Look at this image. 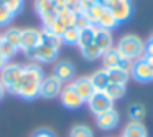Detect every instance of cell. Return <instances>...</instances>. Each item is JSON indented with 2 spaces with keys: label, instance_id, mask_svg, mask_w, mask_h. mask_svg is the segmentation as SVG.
Returning a JSON list of instances; mask_svg holds the SVG:
<instances>
[{
  "label": "cell",
  "instance_id": "836d02e7",
  "mask_svg": "<svg viewBox=\"0 0 153 137\" xmlns=\"http://www.w3.org/2000/svg\"><path fill=\"white\" fill-rule=\"evenodd\" d=\"M94 5H96V2H94V0H81V13L87 12L91 7H94Z\"/></svg>",
  "mask_w": 153,
  "mask_h": 137
},
{
  "label": "cell",
  "instance_id": "6da1fadb",
  "mask_svg": "<svg viewBox=\"0 0 153 137\" xmlns=\"http://www.w3.org/2000/svg\"><path fill=\"white\" fill-rule=\"evenodd\" d=\"M45 79L43 70L38 64H28L23 66V73H22L20 79L15 84H12L7 91H10L12 94L23 97V99H35L40 96L41 89V81Z\"/></svg>",
  "mask_w": 153,
  "mask_h": 137
},
{
  "label": "cell",
  "instance_id": "277c9868",
  "mask_svg": "<svg viewBox=\"0 0 153 137\" xmlns=\"http://www.w3.org/2000/svg\"><path fill=\"white\" fill-rule=\"evenodd\" d=\"M87 106H89L91 112L99 116V114L105 112V111H109V109H114V101L110 99L104 91H96V93L89 97Z\"/></svg>",
  "mask_w": 153,
  "mask_h": 137
},
{
  "label": "cell",
  "instance_id": "2e32d148",
  "mask_svg": "<svg viewBox=\"0 0 153 137\" xmlns=\"http://www.w3.org/2000/svg\"><path fill=\"white\" fill-rule=\"evenodd\" d=\"M94 45L99 48L100 53H105V51L112 50L114 48V40H112V33L109 30H104V28L97 27L96 30V37H94Z\"/></svg>",
  "mask_w": 153,
  "mask_h": 137
},
{
  "label": "cell",
  "instance_id": "ab89813d",
  "mask_svg": "<svg viewBox=\"0 0 153 137\" xmlns=\"http://www.w3.org/2000/svg\"><path fill=\"white\" fill-rule=\"evenodd\" d=\"M0 43H2V35H0Z\"/></svg>",
  "mask_w": 153,
  "mask_h": 137
},
{
  "label": "cell",
  "instance_id": "9c48e42d",
  "mask_svg": "<svg viewBox=\"0 0 153 137\" xmlns=\"http://www.w3.org/2000/svg\"><path fill=\"white\" fill-rule=\"evenodd\" d=\"M102 66L104 70H112V68H123V70L130 71V66H132V63L130 61H125L122 56L119 55V51L115 50V48H112V50L105 51V53L102 55Z\"/></svg>",
  "mask_w": 153,
  "mask_h": 137
},
{
  "label": "cell",
  "instance_id": "484cf974",
  "mask_svg": "<svg viewBox=\"0 0 153 137\" xmlns=\"http://www.w3.org/2000/svg\"><path fill=\"white\" fill-rule=\"evenodd\" d=\"M81 55H82V58L87 60V61H96V60H99V58H102V53H100L99 48H97L94 43L81 48Z\"/></svg>",
  "mask_w": 153,
  "mask_h": 137
},
{
  "label": "cell",
  "instance_id": "f1b7e54d",
  "mask_svg": "<svg viewBox=\"0 0 153 137\" xmlns=\"http://www.w3.org/2000/svg\"><path fill=\"white\" fill-rule=\"evenodd\" d=\"M146 111H145V106H142V104H132V106L128 107V116L132 121H138V122H142V119L145 117Z\"/></svg>",
  "mask_w": 153,
  "mask_h": 137
},
{
  "label": "cell",
  "instance_id": "f546056e",
  "mask_svg": "<svg viewBox=\"0 0 153 137\" xmlns=\"http://www.w3.org/2000/svg\"><path fill=\"white\" fill-rule=\"evenodd\" d=\"M17 48H13L12 45H8L7 41H4V38H2V43H0V55L5 58V60H10V58H13L15 55H17Z\"/></svg>",
  "mask_w": 153,
  "mask_h": 137
},
{
  "label": "cell",
  "instance_id": "cb8c5ba5",
  "mask_svg": "<svg viewBox=\"0 0 153 137\" xmlns=\"http://www.w3.org/2000/svg\"><path fill=\"white\" fill-rule=\"evenodd\" d=\"M41 43L48 45V46L54 48V50H59V46L63 45V41H61L59 37H56V35H53L51 31H48V30L43 28V30H41Z\"/></svg>",
  "mask_w": 153,
  "mask_h": 137
},
{
  "label": "cell",
  "instance_id": "3957f363",
  "mask_svg": "<svg viewBox=\"0 0 153 137\" xmlns=\"http://www.w3.org/2000/svg\"><path fill=\"white\" fill-rule=\"evenodd\" d=\"M35 10L43 22V28H50L58 18L53 0H35Z\"/></svg>",
  "mask_w": 153,
  "mask_h": 137
},
{
  "label": "cell",
  "instance_id": "83f0119b",
  "mask_svg": "<svg viewBox=\"0 0 153 137\" xmlns=\"http://www.w3.org/2000/svg\"><path fill=\"white\" fill-rule=\"evenodd\" d=\"M102 10H104V7L102 5H99V4H96L94 7H91L87 12H84V17L89 20V23L91 25H96L97 23V20H99V17H100V13H102Z\"/></svg>",
  "mask_w": 153,
  "mask_h": 137
},
{
  "label": "cell",
  "instance_id": "8fae6325",
  "mask_svg": "<svg viewBox=\"0 0 153 137\" xmlns=\"http://www.w3.org/2000/svg\"><path fill=\"white\" fill-rule=\"evenodd\" d=\"M59 97H61V104H63L64 107H68V109H79L84 104L82 97L74 91V88L71 86V83L68 84V86H63V91H61Z\"/></svg>",
  "mask_w": 153,
  "mask_h": 137
},
{
  "label": "cell",
  "instance_id": "44dd1931",
  "mask_svg": "<svg viewBox=\"0 0 153 137\" xmlns=\"http://www.w3.org/2000/svg\"><path fill=\"white\" fill-rule=\"evenodd\" d=\"M97 27L99 28H104V30H112V28H115L117 25V22H115V18H114V15L110 13L109 10H107V8H104L102 10V13H100V17H99V20H97Z\"/></svg>",
  "mask_w": 153,
  "mask_h": 137
},
{
  "label": "cell",
  "instance_id": "30bf717a",
  "mask_svg": "<svg viewBox=\"0 0 153 137\" xmlns=\"http://www.w3.org/2000/svg\"><path fill=\"white\" fill-rule=\"evenodd\" d=\"M130 74L138 83H148V81H152V70H150V64L146 63L145 58H140V60L133 61L132 66H130Z\"/></svg>",
  "mask_w": 153,
  "mask_h": 137
},
{
  "label": "cell",
  "instance_id": "4316f807",
  "mask_svg": "<svg viewBox=\"0 0 153 137\" xmlns=\"http://www.w3.org/2000/svg\"><path fill=\"white\" fill-rule=\"evenodd\" d=\"M69 137H94V132L87 124H76L71 127Z\"/></svg>",
  "mask_w": 153,
  "mask_h": 137
},
{
  "label": "cell",
  "instance_id": "8992f818",
  "mask_svg": "<svg viewBox=\"0 0 153 137\" xmlns=\"http://www.w3.org/2000/svg\"><path fill=\"white\" fill-rule=\"evenodd\" d=\"M22 73H23V66L17 63H7L4 66V70L0 71V83L4 84L5 89L15 84L18 79H20Z\"/></svg>",
  "mask_w": 153,
  "mask_h": 137
},
{
  "label": "cell",
  "instance_id": "ffe728a7",
  "mask_svg": "<svg viewBox=\"0 0 153 137\" xmlns=\"http://www.w3.org/2000/svg\"><path fill=\"white\" fill-rule=\"evenodd\" d=\"M2 38H4V41H7V43L12 45L13 48L20 50V40H22V30L20 28H15V27L7 28V30L4 31V35H2Z\"/></svg>",
  "mask_w": 153,
  "mask_h": 137
},
{
  "label": "cell",
  "instance_id": "ac0fdd59",
  "mask_svg": "<svg viewBox=\"0 0 153 137\" xmlns=\"http://www.w3.org/2000/svg\"><path fill=\"white\" fill-rule=\"evenodd\" d=\"M105 71H107V76H109V83L127 86V81L130 78V71L123 70V68H112V70H105Z\"/></svg>",
  "mask_w": 153,
  "mask_h": 137
},
{
  "label": "cell",
  "instance_id": "4dcf8cb0",
  "mask_svg": "<svg viewBox=\"0 0 153 137\" xmlns=\"http://www.w3.org/2000/svg\"><path fill=\"white\" fill-rule=\"evenodd\" d=\"M13 18V15L8 12V8L5 7V4L0 0V27H4V25H8Z\"/></svg>",
  "mask_w": 153,
  "mask_h": 137
},
{
  "label": "cell",
  "instance_id": "d6986e66",
  "mask_svg": "<svg viewBox=\"0 0 153 137\" xmlns=\"http://www.w3.org/2000/svg\"><path fill=\"white\" fill-rule=\"evenodd\" d=\"M89 79H91V83H92V86H94V89L96 91H105V88L109 86V76H107V71L104 70H97V71H94L92 74L89 76Z\"/></svg>",
  "mask_w": 153,
  "mask_h": 137
},
{
  "label": "cell",
  "instance_id": "e575fe53",
  "mask_svg": "<svg viewBox=\"0 0 153 137\" xmlns=\"http://www.w3.org/2000/svg\"><path fill=\"white\" fill-rule=\"evenodd\" d=\"M33 137H54L53 132L48 129H41V130H36V132L33 134Z\"/></svg>",
  "mask_w": 153,
  "mask_h": 137
},
{
  "label": "cell",
  "instance_id": "1f68e13d",
  "mask_svg": "<svg viewBox=\"0 0 153 137\" xmlns=\"http://www.w3.org/2000/svg\"><path fill=\"white\" fill-rule=\"evenodd\" d=\"M66 8L73 13H81V0H68Z\"/></svg>",
  "mask_w": 153,
  "mask_h": 137
},
{
  "label": "cell",
  "instance_id": "603a6c76",
  "mask_svg": "<svg viewBox=\"0 0 153 137\" xmlns=\"http://www.w3.org/2000/svg\"><path fill=\"white\" fill-rule=\"evenodd\" d=\"M79 33L81 30L76 27H69L64 30V33L61 35V41L66 45H77L79 43Z\"/></svg>",
  "mask_w": 153,
  "mask_h": 137
},
{
  "label": "cell",
  "instance_id": "7a4b0ae2",
  "mask_svg": "<svg viewBox=\"0 0 153 137\" xmlns=\"http://www.w3.org/2000/svg\"><path fill=\"white\" fill-rule=\"evenodd\" d=\"M115 50L119 51V55L125 61L133 63V61L143 58V55H145V43H143V40L140 37L128 33V35H123L119 40Z\"/></svg>",
  "mask_w": 153,
  "mask_h": 137
},
{
  "label": "cell",
  "instance_id": "5bb4252c",
  "mask_svg": "<svg viewBox=\"0 0 153 137\" xmlns=\"http://www.w3.org/2000/svg\"><path fill=\"white\" fill-rule=\"evenodd\" d=\"M71 86H73L74 91L82 97L84 103H87L89 97L96 93V89H94V86H92V83H91L89 76H82V78H77V79L71 81Z\"/></svg>",
  "mask_w": 153,
  "mask_h": 137
},
{
  "label": "cell",
  "instance_id": "8d00e7d4",
  "mask_svg": "<svg viewBox=\"0 0 153 137\" xmlns=\"http://www.w3.org/2000/svg\"><path fill=\"white\" fill-rule=\"evenodd\" d=\"M53 4H54L56 8H63V7L68 5V0H53Z\"/></svg>",
  "mask_w": 153,
  "mask_h": 137
},
{
  "label": "cell",
  "instance_id": "d4e9b609",
  "mask_svg": "<svg viewBox=\"0 0 153 137\" xmlns=\"http://www.w3.org/2000/svg\"><path fill=\"white\" fill-rule=\"evenodd\" d=\"M104 93H105L112 101H117V99H120V97L125 96L127 86H122V84H112V83H110L109 86L105 88V91H104Z\"/></svg>",
  "mask_w": 153,
  "mask_h": 137
},
{
  "label": "cell",
  "instance_id": "e0dca14e",
  "mask_svg": "<svg viewBox=\"0 0 153 137\" xmlns=\"http://www.w3.org/2000/svg\"><path fill=\"white\" fill-rule=\"evenodd\" d=\"M122 137H148V132H146V127L142 122L130 121L125 126V129H123Z\"/></svg>",
  "mask_w": 153,
  "mask_h": 137
},
{
  "label": "cell",
  "instance_id": "f35d334b",
  "mask_svg": "<svg viewBox=\"0 0 153 137\" xmlns=\"http://www.w3.org/2000/svg\"><path fill=\"white\" fill-rule=\"evenodd\" d=\"M5 91H7V89H5V88H4V84L0 83V99H2V97H4V94H5Z\"/></svg>",
  "mask_w": 153,
  "mask_h": 137
},
{
  "label": "cell",
  "instance_id": "7c38bea8",
  "mask_svg": "<svg viewBox=\"0 0 153 137\" xmlns=\"http://www.w3.org/2000/svg\"><path fill=\"white\" fill-rule=\"evenodd\" d=\"M58 51L59 50H54V48L48 46V45H45V43H40L33 51H30L27 56H31L33 60H36L38 63H53L58 56Z\"/></svg>",
  "mask_w": 153,
  "mask_h": 137
},
{
  "label": "cell",
  "instance_id": "ba28073f",
  "mask_svg": "<svg viewBox=\"0 0 153 137\" xmlns=\"http://www.w3.org/2000/svg\"><path fill=\"white\" fill-rule=\"evenodd\" d=\"M61 91H63V83L58 79L54 74L45 78L41 81V89H40V96L45 99H53V97L59 96Z\"/></svg>",
  "mask_w": 153,
  "mask_h": 137
},
{
  "label": "cell",
  "instance_id": "52a82bcc",
  "mask_svg": "<svg viewBox=\"0 0 153 137\" xmlns=\"http://www.w3.org/2000/svg\"><path fill=\"white\" fill-rule=\"evenodd\" d=\"M41 43V31L36 28H23L22 30V40H20V50L25 53L33 51L38 45Z\"/></svg>",
  "mask_w": 153,
  "mask_h": 137
},
{
  "label": "cell",
  "instance_id": "9a60e30c",
  "mask_svg": "<svg viewBox=\"0 0 153 137\" xmlns=\"http://www.w3.org/2000/svg\"><path fill=\"white\" fill-rule=\"evenodd\" d=\"M53 74L61 81V83H66V81H71L74 78V74H76V68H74V64L71 63V61L63 60V61H58V63L54 64Z\"/></svg>",
  "mask_w": 153,
  "mask_h": 137
},
{
  "label": "cell",
  "instance_id": "74e56055",
  "mask_svg": "<svg viewBox=\"0 0 153 137\" xmlns=\"http://www.w3.org/2000/svg\"><path fill=\"white\" fill-rule=\"evenodd\" d=\"M7 63H8V61H7V60H5V58H4V56H2V55H0V71L4 70V66H5V64H7Z\"/></svg>",
  "mask_w": 153,
  "mask_h": 137
},
{
  "label": "cell",
  "instance_id": "d590c367",
  "mask_svg": "<svg viewBox=\"0 0 153 137\" xmlns=\"http://www.w3.org/2000/svg\"><path fill=\"white\" fill-rule=\"evenodd\" d=\"M145 55L153 58V40H148L145 43Z\"/></svg>",
  "mask_w": 153,
  "mask_h": 137
},
{
  "label": "cell",
  "instance_id": "7402d4cb",
  "mask_svg": "<svg viewBox=\"0 0 153 137\" xmlns=\"http://www.w3.org/2000/svg\"><path fill=\"white\" fill-rule=\"evenodd\" d=\"M96 30H97V25H89L87 28L81 30V33H79V43H77V46L82 48V46H87V45L94 43Z\"/></svg>",
  "mask_w": 153,
  "mask_h": 137
},
{
  "label": "cell",
  "instance_id": "d6a6232c",
  "mask_svg": "<svg viewBox=\"0 0 153 137\" xmlns=\"http://www.w3.org/2000/svg\"><path fill=\"white\" fill-rule=\"evenodd\" d=\"M89 20H87L86 17H84L82 13H77V20H76V28H79V30H84V28L89 27Z\"/></svg>",
  "mask_w": 153,
  "mask_h": 137
},
{
  "label": "cell",
  "instance_id": "4fadbf2b",
  "mask_svg": "<svg viewBox=\"0 0 153 137\" xmlns=\"http://www.w3.org/2000/svg\"><path fill=\"white\" fill-rule=\"evenodd\" d=\"M119 122H120V116L115 109H109V111H105V112L96 116V124H97V127L102 129V130L115 129V127L119 126Z\"/></svg>",
  "mask_w": 153,
  "mask_h": 137
},
{
  "label": "cell",
  "instance_id": "5b68a950",
  "mask_svg": "<svg viewBox=\"0 0 153 137\" xmlns=\"http://www.w3.org/2000/svg\"><path fill=\"white\" fill-rule=\"evenodd\" d=\"M107 10L114 15L117 23H123L132 17L133 5L130 0H112V4L107 7Z\"/></svg>",
  "mask_w": 153,
  "mask_h": 137
}]
</instances>
